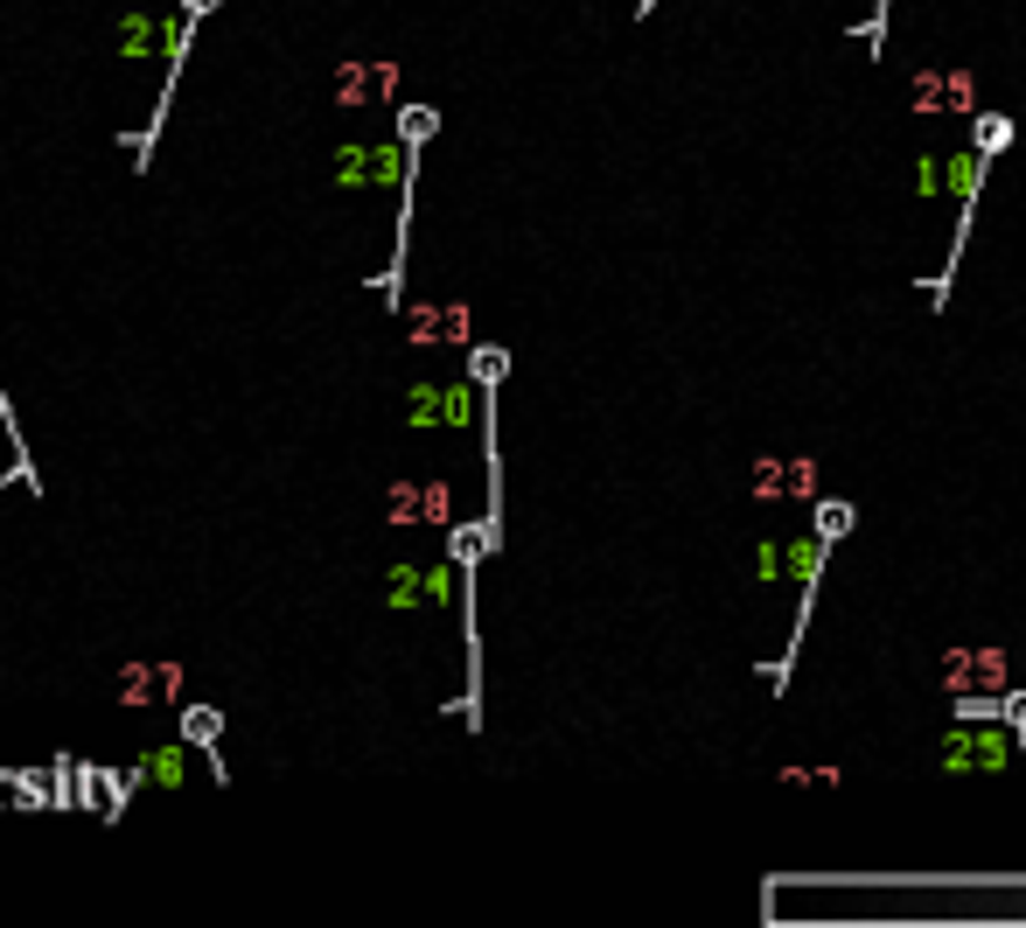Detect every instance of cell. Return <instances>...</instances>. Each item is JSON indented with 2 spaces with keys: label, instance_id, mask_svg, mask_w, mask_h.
Instances as JSON below:
<instances>
[{
  "label": "cell",
  "instance_id": "2",
  "mask_svg": "<svg viewBox=\"0 0 1026 928\" xmlns=\"http://www.w3.org/2000/svg\"><path fill=\"white\" fill-rule=\"evenodd\" d=\"M182 747H189V741L161 747V754H147V761L133 768V782H168V789H175V782H182Z\"/></svg>",
  "mask_w": 1026,
  "mask_h": 928
},
{
  "label": "cell",
  "instance_id": "6",
  "mask_svg": "<svg viewBox=\"0 0 1026 928\" xmlns=\"http://www.w3.org/2000/svg\"><path fill=\"white\" fill-rule=\"evenodd\" d=\"M845 530H852V503H817V538H831V545H839Z\"/></svg>",
  "mask_w": 1026,
  "mask_h": 928
},
{
  "label": "cell",
  "instance_id": "1",
  "mask_svg": "<svg viewBox=\"0 0 1026 928\" xmlns=\"http://www.w3.org/2000/svg\"><path fill=\"white\" fill-rule=\"evenodd\" d=\"M217 733H224V712H217V706H182V741H189V747L217 754Z\"/></svg>",
  "mask_w": 1026,
  "mask_h": 928
},
{
  "label": "cell",
  "instance_id": "8",
  "mask_svg": "<svg viewBox=\"0 0 1026 928\" xmlns=\"http://www.w3.org/2000/svg\"><path fill=\"white\" fill-rule=\"evenodd\" d=\"M182 8H189V14H210V8H224V0H182Z\"/></svg>",
  "mask_w": 1026,
  "mask_h": 928
},
{
  "label": "cell",
  "instance_id": "5",
  "mask_svg": "<svg viewBox=\"0 0 1026 928\" xmlns=\"http://www.w3.org/2000/svg\"><path fill=\"white\" fill-rule=\"evenodd\" d=\"M1005 140H1013V119H1005V112H978L971 147H984V154H1005Z\"/></svg>",
  "mask_w": 1026,
  "mask_h": 928
},
{
  "label": "cell",
  "instance_id": "4",
  "mask_svg": "<svg viewBox=\"0 0 1026 928\" xmlns=\"http://www.w3.org/2000/svg\"><path fill=\"white\" fill-rule=\"evenodd\" d=\"M433 133H441V112H433V105H406V112H398V140H406V147H426Z\"/></svg>",
  "mask_w": 1026,
  "mask_h": 928
},
{
  "label": "cell",
  "instance_id": "7",
  "mask_svg": "<svg viewBox=\"0 0 1026 928\" xmlns=\"http://www.w3.org/2000/svg\"><path fill=\"white\" fill-rule=\"evenodd\" d=\"M1005 719L1019 726V775H1026V691H1013V698H1005Z\"/></svg>",
  "mask_w": 1026,
  "mask_h": 928
},
{
  "label": "cell",
  "instance_id": "3",
  "mask_svg": "<svg viewBox=\"0 0 1026 928\" xmlns=\"http://www.w3.org/2000/svg\"><path fill=\"white\" fill-rule=\"evenodd\" d=\"M503 370H510V356H503L497 343H475V350H468V377H475L482 391H497V385H503Z\"/></svg>",
  "mask_w": 1026,
  "mask_h": 928
}]
</instances>
